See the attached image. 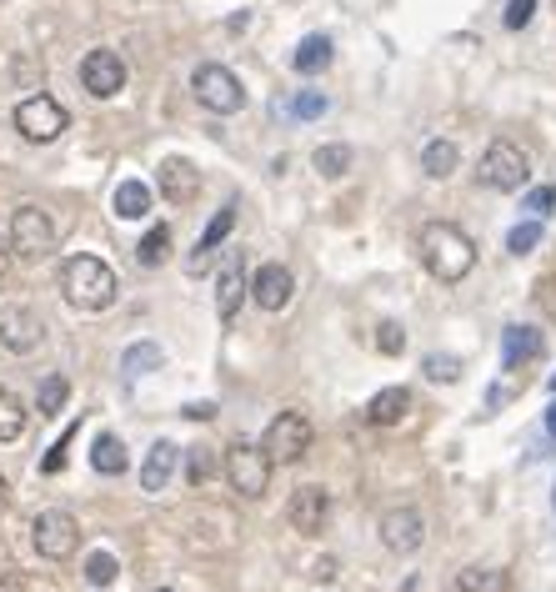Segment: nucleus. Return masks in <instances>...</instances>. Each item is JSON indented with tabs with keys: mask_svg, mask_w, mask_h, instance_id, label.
<instances>
[{
	"mask_svg": "<svg viewBox=\"0 0 556 592\" xmlns=\"http://www.w3.org/2000/svg\"><path fill=\"white\" fill-rule=\"evenodd\" d=\"M416 251H421V266L436 281H446V286L466 281L471 266H476V241L461 226H451V221H426L421 236H416Z\"/></svg>",
	"mask_w": 556,
	"mask_h": 592,
	"instance_id": "f257e3e1",
	"label": "nucleus"
},
{
	"mask_svg": "<svg viewBox=\"0 0 556 592\" xmlns=\"http://www.w3.org/2000/svg\"><path fill=\"white\" fill-rule=\"evenodd\" d=\"M61 291H66V302L71 307H81V312H106L111 302H116V271L101 261V256H91V251H81V256H66V266H61Z\"/></svg>",
	"mask_w": 556,
	"mask_h": 592,
	"instance_id": "f03ea898",
	"label": "nucleus"
},
{
	"mask_svg": "<svg viewBox=\"0 0 556 592\" xmlns=\"http://www.w3.org/2000/svg\"><path fill=\"white\" fill-rule=\"evenodd\" d=\"M11 251L21 261H46L56 251V221H51V211H41L36 201L16 206V216H11Z\"/></svg>",
	"mask_w": 556,
	"mask_h": 592,
	"instance_id": "7ed1b4c3",
	"label": "nucleus"
},
{
	"mask_svg": "<svg viewBox=\"0 0 556 592\" xmlns=\"http://www.w3.org/2000/svg\"><path fill=\"white\" fill-rule=\"evenodd\" d=\"M271 457H266V447H251V442H231L226 447V482L241 492V497H266V487H271Z\"/></svg>",
	"mask_w": 556,
	"mask_h": 592,
	"instance_id": "20e7f679",
	"label": "nucleus"
},
{
	"mask_svg": "<svg viewBox=\"0 0 556 592\" xmlns=\"http://www.w3.org/2000/svg\"><path fill=\"white\" fill-rule=\"evenodd\" d=\"M476 176L491 191H521L526 176H531V161H526V151L516 141H491L486 156H481V166H476Z\"/></svg>",
	"mask_w": 556,
	"mask_h": 592,
	"instance_id": "39448f33",
	"label": "nucleus"
},
{
	"mask_svg": "<svg viewBox=\"0 0 556 592\" xmlns=\"http://www.w3.org/2000/svg\"><path fill=\"white\" fill-rule=\"evenodd\" d=\"M311 417L306 412H281L271 427H266V437H261V447H266V457L271 462H281V467H291V462H301L306 452H311Z\"/></svg>",
	"mask_w": 556,
	"mask_h": 592,
	"instance_id": "423d86ee",
	"label": "nucleus"
},
{
	"mask_svg": "<svg viewBox=\"0 0 556 592\" xmlns=\"http://www.w3.org/2000/svg\"><path fill=\"white\" fill-rule=\"evenodd\" d=\"M31 542H36L41 557L66 562V557L81 547V522H76L71 512H61V507H46V512H36V522H31Z\"/></svg>",
	"mask_w": 556,
	"mask_h": 592,
	"instance_id": "0eeeda50",
	"label": "nucleus"
},
{
	"mask_svg": "<svg viewBox=\"0 0 556 592\" xmlns=\"http://www.w3.org/2000/svg\"><path fill=\"white\" fill-rule=\"evenodd\" d=\"M191 91H196V101H201L206 111H216V116H236V111L246 106V91H241V81H236L226 66H196Z\"/></svg>",
	"mask_w": 556,
	"mask_h": 592,
	"instance_id": "6e6552de",
	"label": "nucleus"
},
{
	"mask_svg": "<svg viewBox=\"0 0 556 592\" xmlns=\"http://www.w3.org/2000/svg\"><path fill=\"white\" fill-rule=\"evenodd\" d=\"M66 106L56 101V96H26L21 106H16V131L26 136V141H36V146H46V141H56L61 131H66Z\"/></svg>",
	"mask_w": 556,
	"mask_h": 592,
	"instance_id": "1a4fd4ad",
	"label": "nucleus"
},
{
	"mask_svg": "<svg viewBox=\"0 0 556 592\" xmlns=\"http://www.w3.org/2000/svg\"><path fill=\"white\" fill-rule=\"evenodd\" d=\"M286 522H291L301 537H316V532L331 522V492H326V487H316V482L296 487V492H291V502H286Z\"/></svg>",
	"mask_w": 556,
	"mask_h": 592,
	"instance_id": "9d476101",
	"label": "nucleus"
},
{
	"mask_svg": "<svg viewBox=\"0 0 556 592\" xmlns=\"http://www.w3.org/2000/svg\"><path fill=\"white\" fill-rule=\"evenodd\" d=\"M81 86H86L96 101L121 96V91H126V61H121L116 51H91V56L81 61Z\"/></svg>",
	"mask_w": 556,
	"mask_h": 592,
	"instance_id": "9b49d317",
	"label": "nucleus"
},
{
	"mask_svg": "<svg viewBox=\"0 0 556 592\" xmlns=\"http://www.w3.org/2000/svg\"><path fill=\"white\" fill-rule=\"evenodd\" d=\"M421 542H426V517H421L416 507H391V512L381 517V547H386V552L406 557V552H416Z\"/></svg>",
	"mask_w": 556,
	"mask_h": 592,
	"instance_id": "f8f14e48",
	"label": "nucleus"
},
{
	"mask_svg": "<svg viewBox=\"0 0 556 592\" xmlns=\"http://www.w3.org/2000/svg\"><path fill=\"white\" fill-rule=\"evenodd\" d=\"M156 186H161V196H166L171 206H191V201L201 196V171H196L186 156H166V161L156 166Z\"/></svg>",
	"mask_w": 556,
	"mask_h": 592,
	"instance_id": "ddd939ff",
	"label": "nucleus"
},
{
	"mask_svg": "<svg viewBox=\"0 0 556 592\" xmlns=\"http://www.w3.org/2000/svg\"><path fill=\"white\" fill-rule=\"evenodd\" d=\"M291 291H296V276H291L281 261H266V266L251 276V296H256V307H261V312H281V307H291Z\"/></svg>",
	"mask_w": 556,
	"mask_h": 592,
	"instance_id": "4468645a",
	"label": "nucleus"
},
{
	"mask_svg": "<svg viewBox=\"0 0 556 592\" xmlns=\"http://www.w3.org/2000/svg\"><path fill=\"white\" fill-rule=\"evenodd\" d=\"M231 226H236V201H226V206L211 216V226L201 231V241H196V251H191V261H186V271H191V276H206V271H211L216 246L231 236Z\"/></svg>",
	"mask_w": 556,
	"mask_h": 592,
	"instance_id": "2eb2a0df",
	"label": "nucleus"
},
{
	"mask_svg": "<svg viewBox=\"0 0 556 592\" xmlns=\"http://www.w3.org/2000/svg\"><path fill=\"white\" fill-rule=\"evenodd\" d=\"M41 342V322L31 307H0V347H11V352H36Z\"/></svg>",
	"mask_w": 556,
	"mask_h": 592,
	"instance_id": "dca6fc26",
	"label": "nucleus"
},
{
	"mask_svg": "<svg viewBox=\"0 0 556 592\" xmlns=\"http://www.w3.org/2000/svg\"><path fill=\"white\" fill-rule=\"evenodd\" d=\"M241 296H246V261H241V251H231L221 261V276H216V312H221V322H236Z\"/></svg>",
	"mask_w": 556,
	"mask_h": 592,
	"instance_id": "f3484780",
	"label": "nucleus"
},
{
	"mask_svg": "<svg viewBox=\"0 0 556 592\" xmlns=\"http://www.w3.org/2000/svg\"><path fill=\"white\" fill-rule=\"evenodd\" d=\"M541 332L536 327H506L501 332V367L506 372H516V367H526V362H536L541 357Z\"/></svg>",
	"mask_w": 556,
	"mask_h": 592,
	"instance_id": "a211bd4d",
	"label": "nucleus"
},
{
	"mask_svg": "<svg viewBox=\"0 0 556 592\" xmlns=\"http://www.w3.org/2000/svg\"><path fill=\"white\" fill-rule=\"evenodd\" d=\"M176 462H181V447H171V442H156L151 447V457H146V467H141V492H166V482L176 477Z\"/></svg>",
	"mask_w": 556,
	"mask_h": 592,
	"instance_id": "6ab92c4d",
	"label": "nucleus"
},
{
	"mask_svg": "<svg viewBox=\"0 0 556 592\" xmlns=\"http://www.w3.org/2000/svg\"><path fill=\"white\" fill-rule=\"evenodd\" d=\"M406 412H411V392L406 387H386V392H376L366 402V422H376V427H396Z\"/></svg>",
	"mask_w": 556,
	"mask_h": 592,
	"instance_id": "aec40b11",
	"label": "nucleus"
},
{
	"mask_svg": "<svg viewBox=\"0 0 556 592\" xmlns=\"http://www.w3.org/2000/svg\"><path fill=\"white\" fill-rule=\"evenodd\" d=\"M126 462H131V457H126V442H121L116 432H101V437L91 442V467H96L101 477H121Z\"/></svg>",
	"mask_w": 556,
	"mask_h": 592,
	"instance_id": "412c9836",
	"label": "nucleus"
},
{
	"mask_svg": "<svg viewBox=\"0 0 556 592\" xmlns=\"http://www.w3.org/2000/svg\"><path fill=\"white\" fill-rule=\"evenodd\" d=\"M111 206H116L121 221H141V216L151 211V186H146V181H121L116 196H111Z\"/></svg>",
	"mask_w": 556,
	"mask_h": 592,
	"instance_id": "4be33fe9",
	"label": "nucleus"
},
{
	"mask_svg": "<svg viewBox=\"0 0 556 592\" xmlns=\"http://www.w3.org/2000/svg\"><path fill=\"white\" fill-rule=\"evenodd\" d=\"M291 66H296L301 76H321V71L331 66V36H306V41L296 46Z\"/></svg>",
	"mask_w": 556,
	"mask_h": 592,
	"instance_id": "5701e85b",
	"label": "nucleus"
},
{
	"mask_svg": "<svg viewBox=\"0 0 556 592\" xmlns=\"http://www.w3.org/2000/svg\"><path fill=\"white\" fill-rule=\"evenodd\" d=\"M456 166H461L456 141H426V151H421V171H426L431 181H446Z\"/></svg>",
	"mask_w": 556,
	"mask_h": 592,
	"instance_id": "b1692460",
	"label": "nucleus"
},
{
	"mask_svg": "<svg viewBox=\"0 0 556 592\" xmlns=\"http://www.w3.org/2000/svg\"><path fill=\"white\" fill-rule=\"evenodd\" d=\"M511 577L501 567H461L456 572V592H506Z\"/></svg>",
	"mask_w": 556,
	"mask_h": 592,
	"instance_id": "393cba45",
	"label": "nucleus"
},
{
	"mask_svg": "<svg viewBox=\"0 0 556 592\" xmlns=\"http://www.w3.org/2000/svg\"><path fill=\"white\" fill-rule=\"evenodd\" d=\"M136 261H141L146 271L166 266V261H171V226H151V231L141 236V246H136Z\"/></svg>",
	"mask_w": 556,
	"mask_h": 592,
	"instance_id": "a878e982",
	"label": "nucleus"
},
{
	"mask_svg": "<svg viewBox=\"0 0 556 592\" xmlns=\"http://www.w3.org/2000/svg\"><path fill=\"white\" fill-rule=\"evenodd\" d=\"M161 362H166V352H161L156 342H136V347H126V352H121V377H126V382H136L141 372H151V367H161Z\"/></svg>",
	"mask_w": 556,
	"mask_h": 592,
	"instance_id": "bb28decb",
	"label": "nucleus"
},
{
	"mask_svg": "<svg viewBox=\"0 0 556 592\" xmlns=\"http://www.w3.org/2000/svg\"><path fill=\"white\" fill-rule=\"evenodd\" d=\"M21 432H26V402L11 387H0V442H16Z\"/></svg>",
	"mask_w": 556,
	"mask_h": 592,
	"instance_id": "cd10ccee",
	"label": "nucleus"
},
{
	"mask_svg": "<svg viewBox=\"0 0 556 592\" xmlns=\"http://www.w3.org/2000/svg\"><path fill=\"white\" fill-rule=\"evenodd\" d=\"M311 166H316L326 181H341V176L351 171V146H321V151L311 156Z\"/></svg>",
	"mask_w": 556,
	"mask_h": 592,
	"instance_id": "c85d7f7f",
	"label": "nucleus"
},
{
	"mask_svg": "<svg viewBox=\"0 0 556 592\" xmlns=\"http://www.w3.org/2000/svg\"><path fill=\"white\" fill-rule=\"evenodd\" d=\"M66 397H71V382H66L61 372H51V377L41 382V397H36V402H41V417H56V412L66 407Z\"/></svg>",
	"mask_w": 556,
	"mask_h": 592,
	"instance_id": "c756f323",
	"label": "nucleus"
},
{
	"mask_svg": "<svg viewBox=\"0 0 556 592\" xmlns=\"http://www.w3.org/2000/svg\"><path fill=\"white\" fill-rule=\"evenodd\" d=\"M216 477V452H206V447H196V452H186V482L201 492L206 482Z\"/></svg>",
	"mask_w": 556,
	"mask_h": 592,
	"instance_id": "7c9ffc66",
	"label": "nucleus"
},
{
	"mask_svg": "<svg viewBox=\"0 0 556 592\" xmlns=\"http://www.w3.org/2000/svg\"><path fill=\"white\" fill-rule=\"evenodd\" d=\"M116 577H121V562H116L111 552H91V557H86V582H91V587H111Z\"/></svg>",
	"mask_w": 556,
	"mask_h": 592,
	"instance_id": "2f4dec72",
	"label": "nucleus"
},
{
	"mask_svg": "<svg viewBox=\"0 0 556 592\" xmlns=\"http://www.w3.org/2000/svg\"><path fill=\"white\" fill-rule=\"evenodd\" d=\"M326 106H331V101H326L321 91H296V96H291V116H296V121H316V116H326Z\"/></svg>",
	"mask_w": 556,
	"mask_h": 592,
	"instance_id": "473e14b6",
	"label": "nucleus"
},
{
	"mask_svg": "<svg viewBox=\"0 0 556 592\" xmlns=\"http://www.w3.org/2000/svg\"><path fill=\"white\" fill-rule=\"evenodd\" d=\"M536 241H541V221L531 216V221L511 226V236H506V251H511V256H526V251H531Z\"/></svg>",
	"mask_w": 556,
	"mask_h": 592,
	"instance_id": "72a5a7b5",
	"label": "nucleus"
},
{
	"mask_svg": "<svg viewBox=\"0 0 556 592\" xmlns=\"http://www.w3.org/2000/svg\"><path fill=\"white\" fill-rule=\"evenodd\" d=\"M71 442H76V427H66V432L56 437V447L41 457V472H46V477H56V472L66 467V452H71Z\"/></svg>",
	"mask_w": 556,
	"mask_h": 592,
	"instance_id": "f704fd0d",
	"label": "nucleus"
},
{
	"mask_svg": "<svg viewBox=\"0 0 556 592\" xmlns=\"http://www.w3.org/2000/svg\"><path fill=\"white\" fill-rule=\"evenodd\" d=\"M376 352L401 357V352H406V332H401L396 322H381V327H376Z\"/></svg>",
	"mask_w": 556,
	"mask_h": 592,
	"instance_id": "c9c22d12",
	"label": "nucleus"
},
{
	"mask_svg": "<svg viewBox=\"0 0 556 592\" xmlns=\"http://www.w3.org/2000/svg\"><path fill=\"white\" fill-rule=\"evenodd\" d=\"M421 372H426L431 382H441V387H446V382H456V377H461V362H456V357H426V362H421Z\"/></svg>",
	"mask_w": 556,
	"mask_h": 592,
	"instance_id": "e433bc0d",
	"label": "nucleus"
},
{
	"mask_svg": "<svg viewBox=\"0 0 556 592\" xmlns=\"http://www.w3.org/2000/svg\"><path fill=\"white\" fill-rule=\"evenodd\" d=\"M551 206H556V186H536V191H526V211H531L536 221H541Z\"/></svg>",
	"mask_w": 556,
	"mask_h": 592,
	"instance_id": "4c0bfd02",
	"label": "nucleus"
},
{
	"mask_svg": "<svg viewBox=\"0 0 556 592\" xmlns=\"http://www.w3.org/2000/svg\"><path fill=\"white\" fill-rule=\"evenodd\" d=\"M531 16H536V0H511V6H506V26H511V31L531 26Z\"/></svg>",
	"mask_w": 556,
	"mask_h": 592,
	"instance_id": "58836bf2",
	"label": "nucleus"
},
{
	"mask_svg": "<svg viewBox=\"0 0 556 592\" xmlns=\"http://www.w3.org/2000/svg\"><path fill=\"white\" fill-rule=\"evenodd\" d=\"M181 417H191V422H211V417H216V402H191Z\"/></svg>",
	"mask_w": 556,
	"mask_h": 592,
	"instance_id": "ea45409f",
	"label": "nucleus"
},
{
	"mask_svg": "<svg viewBox=\"0 0 556 592\" xmlns=\"http://www.w3.org/2000/svg\"><path fill=\"white\" fill-rule=\"evenodd\" d=\"M0 592H26V587H21V577H16L11 567H0Z\"/></svg>",
	"mask_w": 556,
	"mask_h": 592,
	"instance_id": "a19ab883",
	"label": "nucleus"
},
{
	"mask_svg": "<svg viewBox=\"0 0 556 592\" xmlns=\"http://www.w3.org/2000/svg\"><path fill=\"white\" fill-rule=\"evenodd\" d=\"M11 271V241H0V276Z\"/></svg>",
	"mask_w": 556,
	"mask_h": 592,
	"instance_id": "79ce46f5",
	"label": "nucleus"
},
{
	"mask_svg": "<svg viewBox=\"0 0 556 592\" xmlns=\"http://www.w3.org/2000/svg\"><path fill=\"white\" fill-rule=\"evenodd\" d=\"M546 432H551V442H556V402L546 407Z\"/></svg>",
	"mask_w": 556,
	"mask_h": 592,
	"instance_id": "37998d69",
	"label": "nucleus"
},
{
	"mask_svg": "<svg viewBox=\"0 0 556 592\" xmlns=\"http://www.w3.org/2000/svg\"><path fill=\"white\" fill-rule=\"evenodd\" d=\"M6 502H11V487H6V477H0V512H6Z\"/></svg>",
	"mask_w": 556,
	"mask_h": 592,
	"instance_id": "c03bdc74",
	"label": "nucleus"
},
{
	"mask_svg": "<svg viewBox=\"0 0 556 592\" xmlns=\"http://www.w3.org/2000/svg\"><path fill=\"white\" fill-rule=\"evenodd\" d=\"M551 507H556V487H551Z\"/></svg>",
	"mask_w": 556,
	"mask_h": 592,
	"instance_id": "a18cd8bd",
	"label": "nucleus"
},
{
	"mask_svg": "<svg viewBox=\"0 0 556 592\" xmlns=\"http://www.w3.org/2000/svg\"><path fill=\"white\" fill-rule=\"evenodd\" d=\"M551 392H556V377H551Z\"/></svg>",
	"mask_w": 556,
	"mask_h": 592,
	"instance_id": "49530a36",
	"label": "nucleus"
},
{
	"mask_svg": "<svg viewBox=\"0 0 556 592\" xmlns=\"http://www.w3.org/2000/svg\"><path fill=\"white\" fill-rule=\"evenodd\" d=\"M161 592H171V587H161Z\"/></svg>",
	"mask_w": 556,
	"mask_h": 592,
	"instance_id": "de8ad7c7",
	"label": "nucleus"
}]
</instances>
